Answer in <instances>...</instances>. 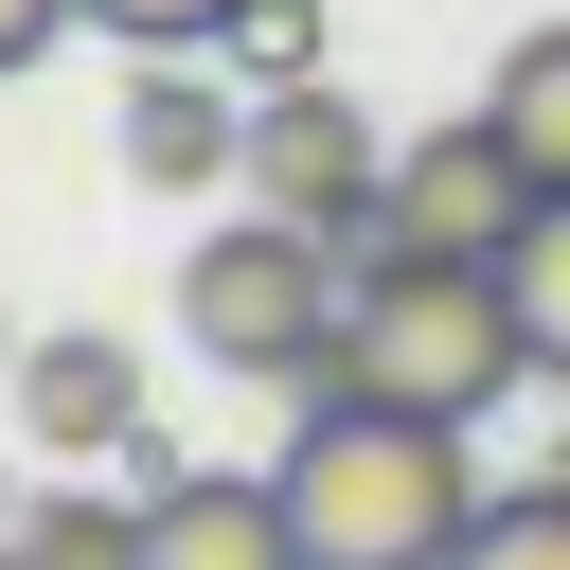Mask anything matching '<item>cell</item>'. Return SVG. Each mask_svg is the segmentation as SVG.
<instances>
[{
  "label": "cell",
  "instance_id": "4fadbf2b",
  "mask_svg": "<svg viewBox=\"0 0 570 570\" xmlns=\"http://www.w3.org/2000/svg\"><path fill=\"white\" fill-rule=\"evenodd\" d=\"M89 18H107L125 53H232V36L267 18V0H89Z\"/></svg>",
  "mask_w": 570,
  "mask_h": 570
},
{
  "label": "cell",
  "instance_id": "8fae6325",
  "mask_svg": "<svg viewBox=\"0 0 570 570\" xmlns=\"http://www.w3.org/2000/svg\"><path fill=\"white\" fill-rule=\"evenodd\" d=\"M445 570H570V463H552V481H517V499H481Z\"/></svg>",
  "mask_w": 570,
  "mask_h": 570
},
{
  "label": "cell",
  "instance_id": "7a4b0ae2",
  "mask_svg": "<svg viewBox=\"0 0 570 570\" xmlns=\"http://www.w3.org/2000/svg\"><path fill=\"white\" fill-rule=\"evenodd\" d=\"M321 392H374V410H428V428H481L499 392H534V321L499 267H428V249H356V321H338V374Z\"/></svg>",
  "mask_w": 570,
  "mask_h": 570
},
{
  "label": "cell",
  "instance_id": "3957f363",
  "mask_svg": "<svg viewBox=\"0 0 570 570\" xmlns=\"http://www.w3.org/2000/svg\"><path fill=\"white\" fill-rule=\"evenodd\" d=\"M338 321H356V249L303 232V214H232L178 267V338L214 374H249V392H321L338 374Z\"/></svg>",
  "mask_w": 570,
  "mask_h": 570
},
{
  "label": "cell",
  "instance_id": "30bf717a",
  "mask_svg": "<svg viewBox=\"0 0 570 570\" xmlns=\"http://www.w3.org/2000/svg\"><path fill=\"white\" fill-rule=\"evenodd\" d=\"M0 570H142V499H107V481H53V499H18Z\"/></svg>",
  "mask_w": 570,
  "mask_h": 570
},
{
  "label": "cell",
  "instance_id": "8992f818",
  "mask_svg": "<svg viewBox=\"0 0 570 570\" xmlns=\"http://www.w3.org/2000/svg\"><path fill=\"white\" fill-rule=\"evenodd\" d=\"M232 160H249V71L142 53V71H125V178H142V196H196V178H232Z\"/></svg>",
  "mask_w": 570,
  "mask_h": 570
},
{
  "label": "cell",
  "instance_id": "5b68a950",
  "mask_svg": "<svg viewBox=\"0 0 570 570\" xmlns=\"http://www.w3.org/2000/svg\"><path fill=\"white\" fill-rule=\"evenodd\" d=\"M534 232V160L463 107V125H428V142H392V214L356 232V249H428V267H499Z\"/></svg>",
  "mask_w": 570,
  "mask_h": 570
},
{
  "label": "cell",
  "instance_id": "ba28073f",
  "mask_svg": "<svg viewBox=\"0 0 570 570\" xmlns=\"http://www.w3.org/2000/svg\"><path fill=\"white\" fill-rule=\"evenodd\" d=\"M18 445H36V463H125V445H160V428H142V356H125V338H18Z\"/></svg>",
  "mask_w": 570,
  "mask_h": 570
},
{
  "label": "cell",
  "instance_id": "e0dca14e",
  "mask_svg": "<svg viewBox=\"0 0 570 570\" xmlns=\"http://www.w3.org/2000/svg\"><path fill=\"white\" fill-rule=\"evenodd\" d=\"M0 392H18V338H0Z\"/></svg>",
  "mask_w": 570,
  "mask_h": 570
},
{
  "label": "cell",
  "instance_id": "2e32d148",
  "mask_svg": "<svg viewBox=\"0 0 570 570\" xmlns=\"http://www.w3.org/2000/svg\"><path fill=\"white\" fill-rule=\"evenodd\" d=\"M0 534H18V481H0Z\"/></svg>",
  "mask_w": 570,
  "mask_h": 570
},
{
  "label": "cell",
  "instance_id": "52a82bcc",
  "mask_svg": "<svg viewBox=\"0 0 570 570\" xmlns=\"http://www.w3.org/2000/svg\"><path fill=\"white\" fill-rule=\"evenodd\" d=\"M142 570H321L285 481H232V463H160L142 481Z\"/></svg>",
  "mask_w": 570,
  "mask_h": 570
},
{
  "label": "cell",
  "instance_id": "5bb4252c",
  "mask_svg": "<svg viewBox=\"0 0 570 570\" xmlns=\"http://www.w3.org/2000/svg\"><path fill=\"white\" fill-rule=\"evenodd\" d=\"M232 71H249V89H285V71H321V0H267V18L232 36Z\"/></svg>",
  "mask_w": 570,
  "mask_h": 570
},
{
  "label": "cell",
  "instance_id": "9a60e30c",
  "mask_svg": "<svg viewBox=\"0 0 570 570\" xmlns=\"http://www.w3.org/2000/svg\"><path fill=\"white\" fill-rule=\"evenodd\" d=\"M71 18H89V0H0V71H36V53L71 36Z\"/></svg>",
  "mask_w": 570,
  "mask_h": 570
},
{
  "label": "cell",
  "instance_id": "7c38bea8",
  "mask_svg": "<svg viewBox=\"0 0 570 570\" xmlns=\"http://www.w3.org/2000/svg\"><path fill=\"white\" fill-rule=\"evenodd\" d=\"M499 285H517V321H534V374L570 392V196H534V232L499 249Z\"/></svg>",
  "mask_w": 570,
  "mask_h": 570
},
{
  "label": "cell",
  "instance_id": "6da1fadb",
  "mask_svg": "<svg viewBox=\"0 0 570 570\" xmlns=\"http://www.w3.org/2000/svg\"><path fill=\"white\" fill-rule=\"evenodd\" d=\"M285 517H303V552L321 570H445L463 552V517H481V481H463V428H428V410H374V392H303V428H285Z\"/></svg>",
  "mask_w": 570,
  "mask_h": 570
},
{
  "label": "cell",
  "instance_id": "9c48e42d",
  "mask_svg": "<svg viewBox=\"0 0 570 570\" xmlns=\"http://www.w3.org/2000/svg\"><path fill=\"white\" fill-rule=\"evenodd\" d=\"M481 125L534 160V196H570V18H534V36L481 71Z\"/></svg>",
  "mask_w": 570,
  "mask_h": 570
},
{
  "label": "cell",
  "instance_id": "277c9868",
  "mask_svg": "<svg viewBox=\"0 0 570 570\" xmlns=\"http://www.w3.org/2000/svg\"><path fill=\"white\" fill-rule=\"evenodd\" d=\"M249 214H303V232H374L392 214V142L356 125V89H321V71H285V89H249Z\"/></svg>",
  "mask_w": 570,
  "mask_h": 570
}]
</instances>
